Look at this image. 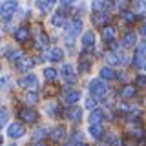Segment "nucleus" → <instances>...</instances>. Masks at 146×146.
Masks as SVG:
<instances>
[{
    "mask_svg": "<svg viewBox=\"0 0 146 146\" xmlns=\"http://www.w3.org/2000/svg\"><path fill=\"white\" fill-rule=\"evenodd\" d=\"M108 86L104 84V80H91L90 82V93L93 95V97H97V99H104L108 95Z\"/></svg>",
    "mask_w": 146,
    "mask_h": 146,
    "instance_id": "f257e3e1",
    "label": "nucleus"
},
{
    "mask_svg": "<svg viewBox=\"0 0 146 146\" xmlns=\"http://www.w3.org/2000/svg\"><path fill=\"white\" fill-rule=\"evenodd\" d=\"M17 9H18L17 0H7V2H4L2 7H0V15H2L4 20H9V18L13 17V13H17Z\"/></svg>",
    "mask_w": 146,
    "mask_h": 146,
    "instance_id": "f03ea898",
    "label": "nucleus"
},
{
    "mask_svg": "<svg viewBox=\"0 0 146 146\" xmlns=\"http://www.w3.org/2000/svg\"><path fill=\"white\" fill-rule=\"evenodd\" d=\"M80 29H82V22L79 20V18H77V20H71L70 26H68V29H66V38H68V42H71V38H75V36L80 33Z\"/></svg>",
    "mask_w": 146,
    "mask_h": 146,
    "instance_id": "7ed1b4c3",
    "label": "nucleus"
},
{
    "mask_svg": "<svg viewBox=\"0 0 146 146\" xmlns=\"http://www.w3.org/2000/svg\"><path fill=\"white\" fill-rule=\"evenodd\" d=\"M18 119L24 121V122H35L36 119H38V113L31 108H22L20 111H18Z\"/></svg>",
    "mask_w": 146,
    "mask_h": 146,
    "instance_id": "20e7f679",
    "label": "nucleus"
},
{
    "mask_svg": "<svg viewBox=\"0 0 146 146\" xmlns=\"http://www.w3.org/2000/svg\"><path fill=\"white\" fill-rule=\"evenodd\" d=\"M26 133V128L20 124V122H13V124H9L7 128V135L13 137V139H20V137H24Z\"/></svg>",
    "mask_w": 146,
    "mask_h": 146,
    "instance_id": "39448f33",
    "label": "nucleus"
},
{
    "mask_svg": "<svg viewBox=\"0 0 146 146\" xmlns=\"http://www.w3.org/2000/svg\"><path fill=\"white\" fill-rule=\"evenodd\" d=\"M60 75L64 77V80L68 82V84H71V82H75V70H73V66H70V64H64V66L60 68Z\"/></svg>",
    "mask_w": 146,
    "mask_h": 146,
    "instance_id": "423d86ee",
    "label": "nucleus"
},
{
    "mask_svg": "<svg viewBox=\"0 0 146 146\" xmlns=\"http://www.w3.org/2000/svg\"><path fill=\"white\" fill-rule=\"evenodd\" d=\"M66 115L70 121H82V110L79 106H70V110L66 111Z\"/></svg>",
    "mask_w": 146,
    "mask_h": 146,
    "instance_id": "0eeeda50",
    "label": "nucleus"
},
{
    "mask_svg": "<svg viewBox=\"0 0 146 146\" xmlns=\"http://www.w3.org/2000/svg\"><path fill=\"white\" fill-rule=\"evenodd\" d=\"M18 86H22V88H35V86H36V77L35 75L22 77V79L18 80Z\"/></svg>",
    "mask_w": 146,
    "mask_h": 146,
    "instance_id": "6e6552de",
    "label": "nucleus"
},
{
    "mask_svg": "<svg viewBox=\"0 0 146 146\" xmlns=\"http://www.w3.org/2000/svg\"><path fill=\"white\" fill-rule=\"evenodd\" d=\"M143 60H146V42L141 48H137V51H135V66H141Z\"/></svg>",
    "mask_w": 146,
    "mask_h": 146,
    "instance_id": "1a4fd4ad",
    "label": "nucleus"
},
{
    "mask_svg": "<svg viewBox=\"0 0 146 146\" xmlns=\"http://www.w3.org/2000/svg\"><path fill=\"white\" fill-rule=\"evenodd\" d=\"M64 99H66L68 104H71V106H73V104H77V100L80 99V93H79V91H75V90H68L66 95H64Z\"/></svg>",
    "mask_w": 146,
    "mask_h": 146,
    "instance_id": "9d476101",
    "label": "nucleus"
},
{
    "mask_svg": "<svg viewBox=\"0 0 146 146\" xmlns=\"http://www.w3.org/2000/svg\"><path fill=\"white\" fill-rule=\"evenodd\" d=\"M102 119H104V111H102V110H97V108H95L93 111L90 113V124H99Z\"/></svg>",
    "mask_w": 146,
    "mask_h": 146,
    "instance_id": "9b49d317",
    "label": "nucleus"
},
{
    "mask_svg": "<svg viewBox=\"0 0 146 146\" xmlns=\"http://www.w3.org/2000/svg\"><path fill=\"white\" fill-rule=\"evenodd\" d=\"M135 42H137V36H135V33H131V31L126 33L124 38H122V46H124V48H133Z\"/></svg>",
    "mask_w": 146,
    "mask_h": 146,
    "instance_id": "f8f14e48",
    "label": "nucleus"
},
{
    "mask_svg": "<svg viewBox=\"0 0 146 146\" xmlns=\"http://www.w3.org/2000/svg\"><path fill=\"white\" fill-rule=\"evenodd\" d=\"M15 38L18 40V42H26L27 38H29V29L24 26V27H20V29L15 33Z\"/></svg>",
    "mask_w": 146,
    "mask_h": 146,
    "instance_id": "ddd939ff",
    "label": "nucleus"
},
{
    "mask_svg": "<svg viewBox=\"0 0 146 146\" xmlns=\"http://www.w3.org/2000/svg\"><path fill=\"white\" fill-rule=\"evenodd\" d=\"M93 44H95V35L91 33V31L84 33V36H82V46H84V48L88 49V48H91Z\"/></svg>",
    "mask_w": 146,
    "mask_h": 146,
    "instance_id": "4468645a",
    "label": "nucleus"
},
{
    "mask_svg": "<svg viewBox=\"0 0 146 146\" xmlns=\"http://www.w3.org/2000/svg\"><path fill=\"white\" fill-rule=\"evenodd\" d=\"M100 77H102V80H113L117 77V73L111 70V68H102L100 70Z\"/></svg>",
    "mask_w": 146,
    "mask_h": 146,
    "instance_id": "2eb2a0df",
    "label": "nucleus"
},
{
    "mask_svg": "<svg viewBox=\"0 0 146 146\" xmlns=\"http://www.w3.org/2000/svg\"><path fill=\"white\" fill-rule=\"evenodd\" d=\"M51 137H53V141H60L66 137V128L64 126H58V128H55V130L51 131Z\"/></svg>",
    "mask_w": 146,
    "mask_h": 146,
    "instance_id": "dca6fc26",
    "label": "nucleus"
},
{
    "mask_svg": "<svg viewBox=\"0 0 146 146\" xmlns=\"http://www.w3.org/2000/svg\"><path fill=\"white\" fill-rule=\"evenodd\" d=\"M33 66V60H29V58H20L17 64V70L18 71H26V70H29V68Z\"/></svg>",
    "mask_w": 146,
    "mask_h": 146,
    "instance_id": "f3484780",
    "label": "nucleus"
},
{
    "mask_svg": "<svg viewBox=\"0 0 146 146\" xmlns=\"http://www.w3.org/2000/svg\"><path fill=\"white\" fill-rule=\"evenodd\" d=\"M62 57H64V53H62V49H60V48H53L51 51H49V58H51L53 62L62 60Z\"/></svg>",
    "mask_w": 146,
    "mask_h": 146,
    "instance_id": "a211bd4d",
    "label": "nucleus"
},
{
    "mask_svg": "<svg viewBox=\"0 0 146 146\" xmlns=\"http://www.w3.org/2000/svg\"><path fill=\"white\" fill-rule=\"evenodd\" d=\"M22 58V53L18 51V49H9L7 51V60L9 62H18Z\"/></svg>",
    "mask_w": 146,
    "mask_h": 146,
    "instance_id": "6ab92c4d",
    "label": "nucleus"
},
{
    "mask_svg": "<svg viewBox=\"0 0 146 146\" xmlns=\"http://www.w3.org/2000/svg\"><path fill=\"white\" fill-rule=\"evenodd\" d=\"M90 135L93 137V139H99V137L102 135V128H100V124H90Z\"/></svg>",
    "mask_w": 146,
    "mask_h": 146,
    "instance_id": "aec40b11",
    "label": "nucleus"
},
{
    "mask_svg": "<svg viewBox=\"0 0 146 146\" xmlns=\"http://www.w3.org/2000/svg\"><path fill=\"white\" fill-rule=\"evenodd\" d=\"M113 36H115V27L106 26V27L102 29V38H104V40H111Z\"/></svg>",
    "mask_w": 146,
    "mask_h": 146,
    "instance_id": "412c9836",
    "label": "nucleus"
},
{
    "mask_svg": "<svg viewBox=\"0 0 146 146\" xmlns=\"http://www.w3.org/2000/svg\"><path fill=\"white\" fill-rule=\"evenodd\" d=\"M133 95H135V88H133V86H124L121 97H122V99H131Z\"/></svg>",
    "mask_w": 146,
    "mask_h": 146,
    "instance_id": "4be33fe9",
    "label": "nucleus"
},
{
    "mask_svg": "<svg viewBox=\"0 0 146 146\" xmlns=\"http://www.w3.org/2000/svg\"><path fill=\"white\" fill-rule=\"evenodd\" d=\"M95 22H97L99 26H104V24L108 22V15H106V13L97 11V13H95Z\"/></svg>",
    "mask_w": 146,
    "mask_h": 146,
    "instance_id": "5701e85b",
    "label": "nucleus"
},
{
    "mask_svg": "<svg viewBox=\"0 0 146 146\" xmlns=\"http://www.w3.org/2000/svg\"><path fill=\"white\" fill-rule=\"evenodd\" d=\"M44 77L48 80H55V79H57V71H55L53 68H46V70H44Z\"/></svg>",
    "mask_w": 146,
    "mask_h": 146,
    "instance_id": "b1692460",
    "label": "nucleus"
},
{
    "mask_svg": "<svg viewBox=\"0 0 146 146\" xmlns=\"http://www.w3.org/2000/svg\"><path fill=\"white\" fill-rule=\"evenodd\" d=\"M36 100H38V95H36L35 91H29V93L26 95V102H27V104H35Z\"/></svg>",
    "mask_w": 146,
    "mask_h": 146,
    "instance_id": "393cba45",
    "label": "nucleus"
},
{
    "mask_svg": "<svg viewBox=\"0 0 146 146\" xmlns=\"http://www.w3.org/2000/svg\"><path fill=\"white\" fill-rule=\"evenodd\" d=\"M51 24L53 26H62L64 24V17L60 15V13H57V15L53 17V20H51Z\"/></svg>",
    "mask_w": 146,
    "mask_h": 146,
    "instance_id": "a878e982",
    "label": "nucleus"
},
{
    "mask_svg": "<svg viewBox=\"0 0 146 146\" xmlns=\"http://www.w3.org/2000/svg\"><path fill=\"white\" fill-rule=\"evenodd\" d=\"M7 117H9V111H7V110H6V108H4V110H0V126H2V124H6Z\"/></svg>",
    "mask_w": 146,
    "mask_h": 146,
    "instance_id": "bb28decb",
    "label": "nucleus"
},
{
    "mask_svg": "<svg viewBox=\"0 0 146 146\" xmlns=\"http://www.w3.org/2000/svg\"><path fill=\"white\" fill-rule=\"evenodd\" d=\"M86 108L93 111V110L97 108V104H95V99H88V100H86Z\"/></svg>",
    "mask_w": 146,
    "mask_h": 146,
    "instance_id": "cd10ccee",
    "label": "nucleus"
},
{
    "mask_svg": "<svg viewBox=\"0 0 146 146\" xmlns=\"http://www.w3.org/2000/svg\"><path fill=\"white\" fill-rule=\"evenodd\" d=\"M135 84H137V86H146V77H144V75H139V77L135 79Z\"/></svg>",
    "mask_w": 146,
    "mask_h": 146,
    "instance_id": "c85d7f7f",
    "label": "nucleus"
},
{
    "mask_svg": "<svg viewBox=\"0 0 146 146\" xmlns=\"http://www.w3.org/2000/svg\"><path fill=\"white\" fill-rule=\"evenodd\" d=\"M7 86H9V77H2V79H0V90H6L7 88Z\"/></svg>",
    "mask_w": 146,
    "mask_h": 146,
    "instance_id": "c756f323",
    "label": "nucleus"
},
{
    "mask_svg": "<svg viewBox=\"0 0 146 146\" xmlns=\"http://www.w3.org/2000/svg\"><path fill=\"white\" fill-rule=\"evenodd\" d=\"M36 6H38V9H40V11H48V9H49V6L44 2V0H38V2H36Z\"/></svg>",
    "mask_w": 146,
    "mask_h": 146,
    "instance_id": "7c9ffc66",
    "label": "nucleus"
},
{
    "mask_svg": "<svg viewBox=\"0 0 146 146\" xmlns=\"http://www.w3.org/2000/svg\"><path fill=\"white\" fill-rule=\"evenodd\" d=\"M124 18H126V22H131V20H135V15H133V13H130V11H126L124 13Z\"/></svg>",
    "mask_w": 146,
    "mask_h": 146,
    "instance_id": "2f4dec72",
    "label": "nucleus"
},
{
    "mask_svg": "<svg viewBox=\"0 0 146 146\" xmlns=\"http://www.w3.org/2000/svg\"><path fill=\"white\" fill-rule=\"evenodd\" d=\"M80 70H82V71H86V70H88V60H82V64H80Z\"/></svg>",
    "mask_w": 146,
    "mask_h": 146,
    "instance_id": "473e14b6",
    "label": "nucleus"
},
{
    "mask_svg": "<svg viewBox=\"0 0 146 146\" xmlns=\"http://www.w3.org/2000/svg\"><path fill=\"white\" fill-rule=\"evenodd\" d=\"M141 33H143V35L146 36V22H144V24H143V26H141Z\"/></svg>",
    "mask_w": 146,
    "mask_h": 146,
    "instance_id": "72a5a7b5",
    "label": "nucleus"
},
{
    "mask_svg": "<svg viewBox=\"0 0 146 146\" xmlns=\"http://www.w3.org/2000/svg\"><path fill=\"white\" fill-rule=\"evenodd\" d=\"M60 2H62V4H66V6H68V4H73L75 0H60Z\"/></svg>",
    "mask_w": 146,
    "mask_h": 146,
    "instance_id": "f704fd0d",
    "label": "nucleus"
},
{
    "mask_svg": "<svg viewBox=\"0 0 146 146\" xmlns=\"http://www.w3.org/2000/svg\"><path fill=\"white\" fill-rule=\"evenodd\" d=\"M33 146H48V144H46V143H40V141H38V143H33Z\"/></svg>",
    "mask_w": 146,
    "mask_h": 146,
    "instance_id": "c9c22d12",
    "label": "nucleus"
},
{
    "mask_svg": "<svg viewBox=\"0 0 146 146\" xmlns=\"http://www.w3.org/2000/svg\"><path fill=\"white\" fill-rule=\"evenodd\" d=\"M46 2H48V4H55V2H57V0H46Z\"/></svg>",
    "mask_w": 146,
    "mask_h": 146,
    "instance_id": "e433bc0d",
    "label": "nucleus"
},
{
    "mask_svg": "<svg viewBox=\"0 0 146 146\" xmlns=\"http://www.w3.org/2000/svg\"><path fill=\"white\" fill-rule=\"evenodd\" d=\"M75 146H86V144L84 143H79V144H75Z\"/></svg>",
    "mask_w": 146,
    "mask_h": 146,
    "instance_id": "4c0bfd02",
    "label": "nucleus"
},
{
    "mask_svg": "<svg viewBox=\"0 0 146 146\" xmlns=\"http://www.w3.org/2000/svg\"><path fill=\"white\" fill-rule=\"evenodd\" d=\"M64 146H75V144H64Z\"/></svg>",
    "mask_w": 146,
    "mask_h": 146,
    "instance_id": "58836bf2",
    "label": "nucleus"
},
{
    "mask_svg": "<svg viewBox=\"0 0 146 146\" xmlns=\"http://www.w3.org/2000/svg\"><path fill=\"white\" fill-rule=\"evenodd\" d=\"M0 144H2V135H0Z\"/></svg>",
    "mask_w": 146,
    "mask_h": 146,
    "instance_id": "ea45409f",
    "label": "nucleus"
},
{
    "mask_svg": "<svg viewBox=\"0 0 146 146\" xmlns=\"http://www.w3.org/2000/svg\"><path fill=\"white\" fill-rule=\"evenodd\" d=\"M144 68H146V64H144Z\"/></svg>",
    "mask_w": 146,
    "mask_h": 146,
    "instance_id": "a19ab883",
    "label": "nucleus"
}]
</instances>
